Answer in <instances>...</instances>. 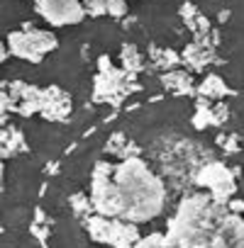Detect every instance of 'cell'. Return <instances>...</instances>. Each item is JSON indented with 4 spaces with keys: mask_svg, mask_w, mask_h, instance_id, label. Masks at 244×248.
Returning a JSON list of instances; mask_svg holds the SVG:
<instances>
[{
    "mask_svg": "<svg viewBox=\"0 0 244 248\" xmlns=\"http://www.w3.org/2000/svg\"><path fill=\"white\" fill-rule=\"evenodd\" d=\"M56 37L49 34V32H39L30 25H25L22 30L8 34V46L10 51L17 56V59H25V61H32V63H39L49 51L56 49Z\"/></svg>",
    "mask_w": 244,
    "mask_h": 248,
    "instance_id": "6da1fadb",
    "label": "cell"
},
{
    "mask_svg": "<svg viewBox=\"0 0 244 248\" xmlns=\"http://www.w3.org/2000/svg\"><path fill=\"white\" fill-rule=\"evenodd\" d=\"M83 5L90 17L110 15V17L120 20L122 15H127V0H86Z\"/></svg>",
    "mask_w": 244,
    "mask_h": 248,
    "instance_id": "277c9868",
    "label": "cell"
},
{
    "mask_svg": "<svg viewBox=\"0 0 244 248\" xmlns=\"http://www.w3.org/2000/svg\"><path fill=\"white\" fill-rule=\"evenodd\" d=\"M198 183H200L217 202H229L232 195H234V175H232V170H227V168L220 166V163H208V166L200 170Z\"/></svg>",
    "mask_w": 244,
    "mask_h": 248,
    "instance_id": "3957f363",
    "label": "cell"
},
{
    "mask_svg": "<svg viewBox=\"0 0 244 248\" xmlns=\"http://www.w3.org/2000/svg\"><path fill=\"white\" fill-rule=\"evenodd\" d=\"M105 149H107V154H112V156H117V158H122V161H125V158H132V156L139 154L137 146H135L130 139H125L122 134H115L112 141H110Z\"/></svg>",
    "mask_w": 244,
    "mask_h": 248,
    "instance_id": "8992f818",
    "label": "cell"
},
{
    "mask_svg": "<svg viewBox=\"0 0 244 248\" xmlns=\"http://www.w3.org/2000/svg\"><path fill=\"white\" fill-rule=\"evenodd\" d=\"M122 66H125L127 73H135V71H139V68L144 66L142 54L137 51V46H132V44H125V46H122Z\"/></svg>",
    "mask_w": 244,
    "mask_h": 248,
    "instance_id": "ba28073f",
    "label": "cell"
},
{
    "mask_svg": "<svg viewBox=\"0 0 244 248\" xmlns=\"http://www.w3.org/2000/svg\"><path fill=\"white\" fill-rule=\"evenodd\" d=\"M229 90H227V85L217 78V76H208L203 83H200V95L203 97H208V100H217V97H225Z\"/></svg>",
    "mask_w": 244,
    "mask_h": 248,
    "instance_id": "52a82bcc",
    "label": "cell"
},
{
    "mask_svg": "<svg viewBox=\"0 0 244 248\" xmlns=\"http://www.w3.org/2000/svg\"><path fill=\"white\" fill-rule=\"evenodd\" d=\"M35 8L54 27L78 25L88 15L83 0H35Z\"/></svg>",
    "mask_w": 244,
    "mask_h": 248,
    "instance_id": "7a4b0ae2",
    "label": "cell"
},
{
    "mask_svg": "<svg viewBox=\"0 0 244 248\" xmlns=\"http://www.w3.org/2000/svg\"><path fill=\"white\" fill-rule=\"evenodd\" d=\"M164 88H169L174 95H186L193 90V80L188 73H181V71H169L164 78H161Z\"/></svg>",
    "mask_w": 244,
    "mask_h": 248,
    "instance_id": "5b68a950",
    "label": "cell"
}]
</instances>
